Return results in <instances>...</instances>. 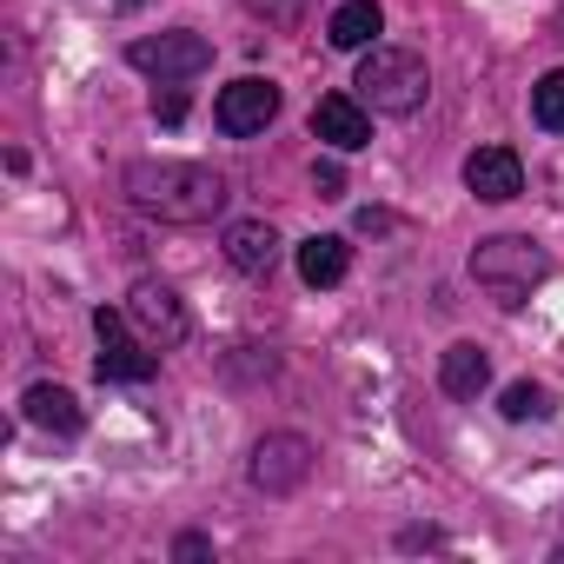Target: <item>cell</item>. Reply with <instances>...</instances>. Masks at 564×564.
Segmentation results:
<instances>
[{
    "instance_id": "9",
    "label": "cell",
    "mask_w": 564,
    "mask_h": 564,
    "mask_svg": "<svg viewBox=\"0 0 564 564\" xmlns=\"http://www.w3.org/2000/svg\"><path fill=\"white\" fill-rule=\"evenodd\" d=\"M313 140H326L333 153H359V147H372V113H366V100H352V94H326V100L313 107Z\"/></svg>"
},
{
    "instance_id": "12",
    "label": "cell",
    "mask_w": 564,
    "mask_h": 564,
    "mask_svg": "<svg viewBox=\"0 0 564 564\" xmlns=\"http://www.w3.org/2000/svg\"><path fill=\"white\" fill-rule=\"evenodd\" d=\"M21 419L41 425V432H54V438H80V425H87V412H80V399L67 386H28Z\"/></svg>"
},
{
    "instance_id": "2",
    "label": "cell",
    "mask_w": 564,
    "mask_h": 564,
    "mask_svg": "<svg viewBox=\"0 0 564 564\" xmlns=\"http://www.w3.org/2000/svg\"><path fill=\"white\" fill-rule=\"evenodd\" d=\"M471 279L498 300V306H524L544 279H551V252L524 232H491L471 246Z\"/></svg>"
},
{
    "instance_id": "1",
    "label": "cell",
    "mask_w": 564,
    "mask_h": 564,
    "mask_svg": "<svg viewBox=\"0 0 564 564\" xmlns=\"http://www.w3.org/2000/svg\"><path fill=\"white\" fill-rule=\"evenodd\" d=\"M120 193L147 213V219H166V226H206L226 213L232 186L226 173L199 166V160H133L120 173Z\"/></svg>"
},
{
    "instance_id": "8",
    "label": "cell",
    "mask_w": 564,
    "mask_h": 564,
    "mask_svg": "<svg viewBox=\"0 0 564 564\" xmlns=\"http://www.w3.org/2000/svg\"><path fill=\"white\" fill-rule=\"evenodd\" d=\"M213 120H219V133L252 140V133H265V127L279 120V87H272V80H259V74H246V80H232V87L219 94Z\"/></svg>"
},
{
    "instance_id": "6",
    "label": "cell",
    "mask_w": 564,
    "mask_h": 564,
    "mask_svg": "<svg viewBox=\"0 0 564 564\" xmlns=\"http://www.w3.org/2000/svg\"><path fill=\"white\" fill-rule=\"evenodd\" d=\"M127 61L153 80H186V74H206L213 67V41L193 34V28H173V34H140L127 47Z\"/></svg>"
},
{
    "instance_id": "20",
    "label": "cell",
    "mask_w": 564,
    "mask_h": 564,
    "mask_svg": "<svg viewBox=\"0 0 564 564\" xmlns=\"http://www.w3.org/2000/svg\"><path fill=\"white\" fill-rule=\"evenodd\" d=\"M173 557H186V564H193V557H213V538H199V531H180V538H173Z\"/></svg>"
},
{
    "instance_id": "22",
    "label": "cell",
    "mask_w": 564,
    "mask_h": 564,
    "mask_svg": "<svg viewBox=\"0 0 564 564\" xmlns=\"http://www.w3.org/2000/svg\"><path fill=\"white\" fill-rule=\"evenodd\" d=\"M252 8L272 14V21H293V14H300V0H252Z\"/></svg>"
},
{
    "instance_id": "11",
    "label": "cell",
    "mask_w": 564,
    "mask_h": 564,
    "mask_svg": "<svg viewBox=\"0 0 564 564\" xmlns=\"http://www.w3.org/2000/svg\"><path fill=\"white\" fill-rule=\"evenodd\" d=\"M226 259H232V272L265 279V272L279 265V232H272L265 219H232V226H226Z\"/></svg>"
},
{
    "instance_id": "21",
    "label": "cell",
    "mask_w": 564,
    "mask_h": 564,
    "mask_svg": "<svg viewBox=\"0 0 564 564\" xmlns=\"http://www.w3.org/2000/svg\"><path fill=\"white\" fill-rule=\"evenodd\" d=\"M399 544H405V551H419V544L432 551V544H438V531H432V524H412V531H399Z\"/></svg>"
},
{
    "instance_id": "13",
    "label": "cell",
    "mask_w": 564,
    "mask_h": 564,
    "mask_svg": "<svg viewBox=\"0 0 564 564\" xmlns=\"http://www.w3.org/2000/svg\"><path fill=\"white\" fill-rule=\"evenodd\" d=\"M379 34H386V8H379V0H339L333 21H326V41L346 47V54L379 47Z\"/></svg>"
},
{
    "instance_id": "4",
    "label": "cell",
    "mask_w": 564,
    "mask_h": 564,
    "mask_svg": "<svg viewBox=\"0 0 564 564\" xmlns=\"http://www.w3.org/2000/svg\"><path fill=\"white\" fill-rule=\"evenodd\" d=\"M94 339H100V359H94V372H100L107 386H147V379L160 372L153 346H147V339H133V319H127V313L100 306V313H94Z\"/></svg>"
},
{
    "instance_id": "3",
    "label": "cell",
    "mask_w": 564,
    "mask_h": 564,
    "mask_svg": "<svg viewBox=\"0 0 564 564\" xmlns=\"http://www.w3.org/2000/svg\"><path fill=\"white\" fill-rule=\"evenodd\" d=\"M359 100L372 107V113H419L425 107V94H432V74H425V61L412 54V47H372L366 61H359Z\"/></svg>"
},
{
    "instance_id": "23",
    "label": "cell",
    "mask_w": 564,
    "mask_h": 564,
    "mask_svg": "<svg viewBox=\"0 0 564 564\" xmlns=\"http://www.w3.org/2000/svg\"><path fill=\"white\" fill-rule=\"evenodd\" d=\"M359 232H392V213H372V206H366V213H359Z\"/></svg>"
},
{
    "instance_id": "7",
    "label": "cell",
    "mask_w": 564,
    "mask_h": 564,
    "mask_svg": "<svg viewBox=\"0 0 564 564\" xmlns=\"http://www.w3.org/2000/svg\"><path fill=\"white\" fill-rule=\"evenodd\" d=\"M127 319L140 326V339L153 352H173L193 333V319H186V306H180V293L166 286V279H140V286L127 293Z\"/></svg>"
},
{
    "instance_id": "14",
    "label": "cell",
    "mask_w": 564,
    "mask_h": 564,
    "mask_svg": "<svg viewBox=\"0 0 564 564\" xmlns=\"http://www.w3.org/2000/svg\"><path fill=\"white\" fill-rule=\"evenodd\" d=\"M438 386H445L452 399H478V392L491 386V352L471 346V339L445 346V352H438Z\"/></svg>"
},
{
    "instance_id": "18",
    "label": "cell",
    "mask_w": 564,
    "mask_h": 564,
    "mask_svg": "<svg viewBox=\"0 0 564 564\" xmlns=\"http://www.w3.org/2000/svg\"><path fill=\"white\" fill-rule=\"evenodd\" d=\"M313 186H319V199H339V193H346V166H339V160H319V166H313Z\"/></svg>"
},
{
    "instance_id": "5",
    "label": "cell",
    "mask_w": 564,
    "mask_h": 564,
    "mask_svg": "<svg viewBox=\"0 0 564 564\" xmlns=\"http://www.w3.org/2000/svg\"><path fill=\"white\" fill-rule=\"evenodd\" d=\"M246 478H252V491H265V498L300 491V485L313 478V438H306V432H265V438L252 445Z\"/></svg>"
},
{
    "instance_id": "15",
    "label": "cell",
    "mask_w": 564,
    "mask_h": 564,
    "mask_svg": "<svg viewBox=\"0 0 564 564\" xmlns=\"http://www.w3.org/2000/svg\"><path fill=\"white\" fill-rule=\"evenodd\" d=\"M346 272H352V246L339 232H313L300 246V279H306V286H339Z\"/></svg>"
},
{
    "instance_id": "19",
    "label": "cell",
    "mask_w": 564,
    "mask_h": 564,
    "mask_svg": "<svg viewBox=\"0 0 564 564\" xmlns=\"http://www.w3.org/2000/svg\"><path fill=\"white\" fill-rule=\"evenodd\" d=\"M153 113H160V127H180V120H186V94H180V87L153 94Z\"/></svg>"
},
{
    "instance_id": "17",
    "label": "cell",
    "mask_w": 564,
    "mask_h": 564,
    "mask_svg": "<svg viewBox=\"0 0 564 564\" xmlns=\"http://www.w3.org/2000/svg\"><path fill=\"white\" fill-rule=\"evenodd\" d=\"M511 425H524V419H551L557 405H551V392L544 386H531V379H518V386H505V405H498Z\"/></svg>"
},
{
    "instance_id": "10",
    "label": "cell",
    "mask_w": 564,
    "mask_h": 564,
    "mask_svg": "<svg viewBox=\"0 0 564 564\" xmlns=\"http://www.w3.org/2000/svg\"><path fill=\"white\" fill-rule=\"evenodd\" d=\"M465 186H471L485 206H505V199L524 193V166H518L511 147H478V153L465 160Z\"/></svg>"
},
{
    "instance_id": "16",
    "label": "cell",
    "mask_w": 564,
    "mask_h": 564,
    "mask_svg": "<svg viewBox=\"0 0 564 564\" xmlns=\"http://www.w3.org/2000/svg\"><path fill=\"white\" fill-rule=\"evenodd\" d=\"M531 120L544 133H564V67H551L538 87H531Z\"/></svg>"
}]
</instances>
